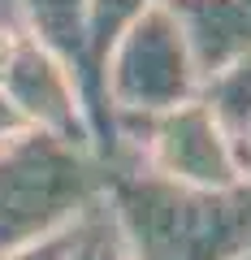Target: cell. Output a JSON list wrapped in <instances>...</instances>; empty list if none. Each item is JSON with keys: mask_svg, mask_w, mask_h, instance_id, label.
Segmentation results:
<instances>
[{"mask_svg": "<svg viewBox=\"0 0 251 260\" xmlns=\"http://www.w3.org/2000/svg\"><path fill=\"white\" fill-rule=\"evenodd\" d=\"M104 204L130 260H238L251 251V182L191 191L134 165L104 169Z\"/></svg>", "mask_w": 251, "mask_h": 260, "instance_id": "cell-1", "label": "cell"}, {"mask_svg": "<svg viewBox=\"0 0 251 260\" xmlns=\"http://www.w3.org/2000/svg\"><path fill=\"white\" fill-rule=\"evenodd\" d=\"M104 160L91 148L22 130L0 143V256L65 234L104 195Z\"/></svg>", "mask_w": 251, "mask_h": 260, "instance_id": "cell-2", "label": "cell"}, {"mask_svg": "<svg viewBox=\"0 0 251 260\" xmlns=\"http://www.w3.org/2000/svg\"><path fill=\"white\" fill-rule=\"evenodd\" d=\"M104 165H134L143 174L191 191H234L247 186L238 143L225 135L204 100H186L148 121H113Z\"/></svg>", "mask_w": 251, "mask_h": 260, "instance_id": "cell-3", "label": "cell"}, {"mask_svg": "<svg viewBox=\"0 0 251 260\" xmlns=\"http://www.w3.org/2000/svg\"><path fill=\"white\" fill-rule=\"evenodd\" d=\"M204 74H199L191 44L165 0H156L126 35L113 44L100 74L104 113L113 121H148L177 109L186 100H199ZM113 143V139H109Z\"/></svg>", "mask_w": 251, "mask_h": 260, "instance_id": "cell-4", "label": "cell"}, {"mask_svg": "<svg viewBox=\"0 0 251 260\" xmlns=\"http://www.w3.org/2000/svg\"><path fill=\"white\" fill-rule=\"evenodd\" d=\"M0 87H5L13 113L22 117L26 130H39V135H52V139L95 152V130H91V117H87L74 74L61 61H52L44 48H35L26 35H13L9 48H5Z\"/></svg>", "mask_w": 251, "mask_h": 260, "instance_id": "cell-5", "label": "cell"}, {"mask_svg": "<svg viewBox=\"0 0 251 260\" xmlns=\"http://www.w3.org/2000/svg\"><path fill=\"white\" fill-rule=\"evenodd\" d=\"M165 9L182 26L204 78L251 56V0H165Z\"/></svg>", "mask_w": 251, "mask_h": 260, "instance_id": "cell-6", "label": "cell"}, {"mask_svg": "<svg viewBox=\"0 0 251 260\" xmlns=\"http://www.w3.org/2000/svg\"><path fill=\"white\" fill-rule=\"evenodd\" d=\"M18 35L44 48L74 74L83 91L87 117H91V91H87V0H18ZM100 152V148H95Z\"/></svg>", "mask_w": 251, "mask_h": 260, "instance_id": "cell-7", "label": "cell"}, {"mask_svg": "<svg viewBox=\"0 0 251 260\" xmlns=\"http://www.w3.org/2000/svg\"><path fill=\"white\" fill-rule=\"evenodd\" d=\"M156 0H87V91H91V130H95V148L100 160L109 156V113H104V95H100V74L109 61L113 44H117Z\"/></svg>", "mask_w": 251, "mask_h": 260, "instance_id": "cell-8", "label": "cell"}, {"mask_svg": "<svg viewBox=\"0 0 251 260\" xmlns=\"http://www.w3.org/2000/svg\"><path fill=\"white\" fill-rule=\"evenodd\" d=\"M199 100L212 109V117L225 126V135H230V139L238 143V152H242V139H247V130H251V56H242V61L208 74Z\"/></svg>", "mask_w": 251, "mask_h": 260, "instance_id": "cell-9", "label": "cell"}, {"mask_svg": "<svg viewBox=\"0 0 251 260\" xmlns=\"http://www.w3.org/2000/svg\"><path fill=\"white\" fill-rule=\"evenodd\" d=\"M65 260H130V247L121 239L117 221H113L104 195L69 225L65 234Z\"/></svg>", "mask_w": 251, "mask_h": 260, "instance_id": "cell-10", "label": "cell"}, {"mask_svg": "<svg viewBox=\"0 0 251 260\" xmlns=\"http://www.w3.org/2000/svg\"><path fill=\"white\" fill-rule=\"evenodd\" d=\"M65 234H52V239H44V243L18 247V251H9V256H0V260H65Z\"/></svg>", "mask_w": 251, "mask_h": 260, "instance_id": "cell-11", "label": "cell"}, {"mask_svg": "<svg viewBox=\"0 0 251 260\" xmlns=\"http://www.w3.org/2000/svg\"><path fill=\"white\" fill-rule=\"evenodd\" d=\"M242 165H247V178H251V130H247V139H242Z\"/></svg>", "mask_w": 251, "mask_h": 260, "instance_id": "cell-12", "label": "cell"}, {"mask_svg": "<svg viewBox=\"0 0 251 260\" xmlns=\"http://www.w3.org/2000/svg\"><path fill=\"white\" fill-rule=\"evenodd\" d=\"M238 260H251V251H247V256H238Z\"/></svg>", "mask_w": 251, "mask_h": 260, "instance_id": "cell-13", "label": "cell"}]
</instances>
